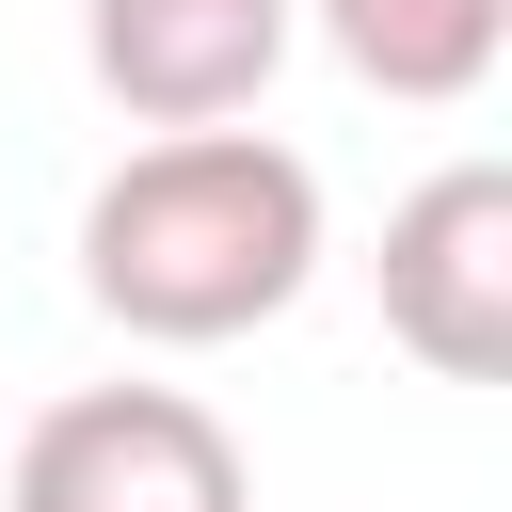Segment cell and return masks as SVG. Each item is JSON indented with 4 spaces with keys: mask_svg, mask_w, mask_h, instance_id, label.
Returning <instances> with one entry per match:
<instances>
[{
    "mask_svg": "<svg viewBox=\"0 0 512 512\" xmlns=\"http://www.w3.org/2000/svg\"><path fill=\"white\" fill-rule=\"evenodd\" d=\"M288 32H304V0H80V64H96V96L128 112V128H240L256 96H272V64H288Z\"/></svg>",
    "mask_w": 512,
    "mask_h": 512,
    "instance_id": "277c9868",
    "label": "cell"
},
{
    "mask_svg": "<svg viewBox=\"0 0 512 512\" xmlns=\"http://www.w3.org/2000/svg\"><path fill=\"white\" fill-rule=\"evenodd\" d=\"M384 336L432 384H496L512 368V160H432L384 208Z\"/></svg>",
    "mask_w": 512,
    "mask_h": 512,
    "instance_id": "3957f363",
    "label": "cell"
},
{
    "mask_svg": "<svg viewBox=\"0 0 512 512\" xmlns=\"http://www.w3.org/2000/svg\"><path fill=\"white\" fill-rule=\"evenodd\" d=\"M0 512H256V480L192 384H64L16 432Z\"/></svg>",
    "mask_w": 512,
    "mask_h": 512,
    "instance_id": "7a4b0ae2",
    "label": "cell"
},
{
    "mask_svg": "<svg viewBox=\"0 0 512 512\" xmlns=\"http://www.w3.org/2000/svg\"><path fill=\"white\" fill-rule=\"evenodd\" d=\"M320 16V48L368 80V96H400V112H464L480 80H496V48H512V0H304Z\"/></svg>",
    "mask_w": 512,
    "mask_h": 512,
    "instance_id": "5b68a950",
    "label": "cell"
},
{
    "mask_svg": "<svg viewBox=\"0 0 512 512\" xmlns=\"http://www.w3.org/2000/svg\"><path fill=\"white\" fill-rule=\"evenodd\" d=\"M320 272V160L272 128H176L128 144L80 192V304L144 352H224L288 320Z\"/></svg>",
    "mask_w": 512,
    "mask_h": 512,
    "instance_id": "6da1fadb",
    "label": "cell"
}]
</instances>
